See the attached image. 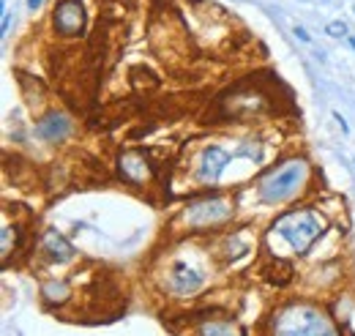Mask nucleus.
<instances>
[{
	"label": "nucleus",
	"mask_w": 355,
	"mask_h": 336,
	"mask_svg": "<svg viewBox=\"0 0 355 336\" xmlns=\"http://www.w3.org/2000/svg\"><path fill=\"white\" fill-rule=\"evenodd\" d=\"M273 233H279L295 252L304 254V252H309L312 243L323 235V222H320L312 211H293V213H284V216L273 224Z\"/></svg>",
	"instance_id": "f257e3e1"
},
{
	"label": "nucleus",
	"mask_w": 355,
	"mask_h": 336,
	"mask_svg": "<svg viewBox=\"0 0 355 336\" xmlns=\"http://www.w3.org/2000/svg\"><path fill=\"white\" fill-rule=\"evenodd\" d=\"M304 175H306V164L301 159H293V161L279 167L271 178H265V183L260 186V194H263V200H268V202L284 200V197H290L295 192V186L304 181Z\"/></svg>",
	"instance_id": "f03ea898"
},
{
	"label": "nucleus",
	"mask_w": 355,
	"mask_h": 336,
	"mask_svg": "<svg viewBox=\"0 0 355 336\" xmlns=\"http://www.w3.org/2000/svg\"><path fill=\"white\" fill-rule=\"evenodd\" d=\"M55 30L66 38L74 36H82V27H85V8H82V0H60L55 5Z\"/></svg>",
	"instance_id": "7ed1b4c3"
},
{
	"label": "nucleus",
	"mask_w": 355,
	"mask_h": 336,
	"mask_svg": "<svg viewBox=\"0 0 355 336\" xmlns=\"http://www.w3.org/2000/svg\"><path fill=\"white\" fill-rule=\"evenodd\" d=\"M150 172H153V167L148 164V159H145L142 150L131 148V150H126V153L120 156V178H123L126 183L142 186V183L150 178Z\"/></svg>",
	"instance_id": "20e7f679"
},
{
	"label": "nucleus",
	"mask_w": 355,
	"mask_h": 336,
	"mask_svg": "<svg viewBox=\"0 0 355 336\" xmlns=\"http://www.w3.org/2000/svg\"><path fill=\"white\" fill-rule=\"evenodd\" d=\"M68 129H71V123H68V118L60 112H49L36 123V134L46 142H60L63 137L68 134Z\"/></svg>",
	"instance_id": "39448f33"
},
{
	"label": "nucleus",
	"mask_w": 355,
	"mask_h": 336,
	"mask_svg": "<svg viewBox=\"0 0 355 336\" xmlns=\"http://www.w3.org/2000/svg\"><path fill=\"white\" fill-rule=\"evenodd\" d=\"M230 216V211H227V205L222 202H208V205H194L189 208V213H186V222L189 224H208V222H216V219H227Z\"/></svg>",
	"instance_id": "423d86ee"
},
{
	"label": "nucleus",
	"mask_w": 355,
	"mask_h": 336,
	"mask_svg": "<svg viewBox=\"0 0 355 336\" xmlns=\"http://www.w3.org/2000/svg\"><path fill=\"white\" fill-rule=\"evenodd\" d=\"M227 164V153L222 148H208L202 153V161H200V178L202 181H213V178L222 172V167Z\"/></svg>",
	"instance_id": "0eeeda50"
},
{
	"label": "nucleus",
	"mask_w": 355,
	"mask_h": 336,
	"mask_svg": "<svg viewBox=\"0 0 355 336\" xmlns=\"http://www.w3.org/2000/svg\"><path fill=\"white\" fill-rule=\"evenodd\" d=\"M263 276H265L268 285L284 287V285H290V279H293V265H290L287 260H282V257H273L263 268Z\"/></svg>",
	"instance_id": "6e6552de"
},
{
	"label": "nucleus",
	"mask_w": 355,
	"mask_h": 336,
	"mask_svg": "<svg viewBox=\"0 0 355 336\" xmlns=\"http://www.w3.org/2000/svg\"><path fill=\"white\" fill-rule=\"evenodd\" d=\"M41 252L49 260H68L71 257V246H68L66 238H60L57 233H46L41 241Z\"/></svg>",
	"instance_id": "1a4fd4ad"
},
{
	"label": "nucleus",
	"mask_w": 355,
	"mask_h": 336,
	"mask_svg": "<svg viewBox=\"0 0 355 336\" xmlns=\"http://www.w3.org/2000/svg\"><path fill=\"white\" fill-rule=\"evenodd\" d=\"M200 276L194 274V271H189L186 265H175V271H172V276H170V287L172 290H178V293H191V290H197L200 287Z\"/></svg>",
	"instance_id": "9d476101"
},
{
	"label": "nucleus",
	"mask_w": 355,
	"mask_h": 336,
	"mask_svg": "<svg viewBox=\"0 0 355 336\" xmlns=\"http://www.w3.org/2000/svg\"><path fill=\"white\" fill-rule=\"evenodd\" d=\"M16 79H19V90H22V96H25V101L30 104L33 109L36 107H41L44 104V85L38 82L36 85V93H33V77H27V74H22V71H16Z\"/></svg>",
	"instance_id": "9b49d317"
},
{
	"label": "nucleus",
	"mask_w": 355,
	"mask_h": 336,
	"mask_svg": "<svg viewBox=\"0 0 355 336\" xmlns=\"http://www.w3.org/2000/svg\"><path fill=\"white\" fill-rule=\"evenodd\" d=\"M41 295L46 301H66L68 298V282L60 279V282H46V285L41 287Z\"/></svg>",
	"instance_id": "f8f14e48"
},
{
	"label": "nucleus",
	"mask_w": 355,
	"mask_h": 336,
	"mask_svg": "<svg viewBox=\"0 0 355 336\" xmlns=\"http://www.w3.org/2000/svg\"><path fill=\"white\" fill-rule=\"evenodd\" d=\"M325 33H328V36H345L347 25L345 22H328V25H325Z\"/></svg>",
	"instance_id": "ddd939ff"
},
{
	"label": "nucleus",
	"mask_w": 355,
	"mask_h": 336,
	"mask_svg": "<svg viewBox=\"0 0 355 336\" xmlns=\"http://www.w3.org/2000/svg\"><path fill=\"white\" fill-rule=\"evenodd\" d=\"M202 331L205 334H230L232 326H202Z\"/></svg>",
	"instance_id": "4468645a"
},
{
	"label": "nucleus",
	"mask_w": 355,
	"mask_h": 336,
	"mask_svg": "<svg viewBox=\"0 0 355 336\" xmlns=\"http://www.w3.org/2000/svg\"><path fill=\"white\" fill-rule=\"evenodd\" d=\"M295 36H298L301 41H312V36H309V33L304 30V27H295Z\"/></svg>",
	"instance_id": "2eb2a0df"
},
{
	"label": "nucleus",
	"mask_w": 355,
	"mask_h": 336,
	"mask_svg": "<svg viewBox=\"0 0 355 336\" xmlns=\"http://www.w3.org/2000/svg\"><path fill=\"white\" fill-rule=\"evenodd\" d=\"M334 118H336V120H339V123H342V131H345V134H347V131H350V126L345 123V118H342L339 112H334Z\"/></svg>",
	"instance_id": "dca6fc26"
},
{
	"label": "nucleus",
	"mask_w": 355,
	"mask_h": 336,
	"mask_svg": "<svg viewBox=\"0 0 355 336\" xmlns=\"http://www.w3.org/2000/svg\"><path fill=\"white\" fill-rule=\"evenodd\" d=\"M41 3H44V0H27V5H30V8H38Z\"/></svg>",
	"instance_id": "f3484780"
},
{
	"label": "nucleus",
	"mask_w": 355,
	"mask_h": 336,
	"mask_svg": "<svg viewBox=\"0 0 355 336\" xmlns=\"http://www.w3.org/2000/svg\"><path fill=\"white\" fill-rule=\"evenodd\" d=\"M350 44H353V49H355V36H350Z\"/></svg>",
	"instance_id": "a211bd4d"
},
{
	"label": "nucleus",
	"mask_w": 355,
	"mask_h": 336,
	"mask_svg": "<svg viewBox=\"0 0 355 336\" xmlns=\"http://www.w3.org/2000/svg\"><path fill=\"white\" fill-rule=\"evenodd\" d=\"M353 11H355V8H353Z\"/></svg>",
	"instance_id": "6ab92c4d"
}]
</instances>
